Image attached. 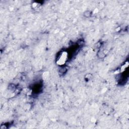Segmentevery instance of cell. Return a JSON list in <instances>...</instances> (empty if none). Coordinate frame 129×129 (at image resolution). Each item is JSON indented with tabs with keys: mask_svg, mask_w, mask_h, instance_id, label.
<instances>
[{
	"mask_svg": "<svg viewBox=\"0 0 129 129\" xmlns=\"http://www.w3.org/2000/svg\"><path fill=\"white\" fill-rule=\"evenodd\" d=\"M68 58V53L66 51L62 52L59 57L57 63L59 65H62L65 63Z\"/></svg>",
	"mask_w": 129,
	"mask_h": 129,
	"instance_id": "6da1fadb",
	"label": "cell"
}]
</instances>
